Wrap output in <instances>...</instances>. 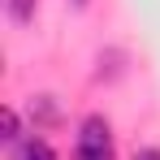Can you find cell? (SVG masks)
Listing matches in <instances>:
<instances>
[{
  "mask_svg": "<svg viewBox=\"0 0 160 160\" xmlns=\"http://www.w3.org/2000/svg\"><path fill=\"white\" fill-rule=\"evenodd\" d=\"M74 160H117L112 147V126L100 112H87L78 121V138H74Z\"/></svg>",
  "mask_w": 160,
  "mask_h": 160,
  "instance_id": "1",
  "label": "cell"
},
{
  "mask_svg": "<svg viewBox=\"0 0 160 160\" xmlns=\"http://www.w3.org/2000/svg\"><path fill=\"white\" fill-rule=\"evenodd\" d=\"M13 160H61L52 152V143L43 138V134H26L18 147H13Z\"/></svg>",
  "mask_w": 160,
  "mask_h": 160,
  "instance_id": "2",
  "label": "cell"
},
{
  "mask_svg": "<svg viewBox=\"0 0 160 160\" xmlns=\"http://www.w3.org/2000/svg\"><path fill=\"white\" fill-rule=\"evenodd\" d=\"M0 138L9 143V147H18L26 134H22V117L13 112V108H0Z\"/></svg>",
  "mask_w": 160,
  "mask_h": 160,
  "instance_id": "3",
  "label": "cell"
},
{
  "mask_svg": "<svg viewBox=\"0 0 160 160\" xmlns=\"http://www.w3.org/2000/svg\"><path fill=\"white\" fill-rule=\"evenodd\" d=\"M35 13H39V0H9V18H13L18 26H30Z\"/></svg>",
  "mask_w": 160,
  "mask_h": 160,
  "instance_id": "4",
  "label": "cell"
},
{
  "mask_svg": "<svg viewBox=\"0 0 160 160\" xmlns=\"http://www.w3.org/2000/svg\"><path fill=\"white\" fill-rule=\"evenodd\" d=\"M130 160H160V147H134Z\"/></svg>",
  "mask_w": 160,
  "mask_h": 160,
  "instance_id": "5",
  "label": "cell"
},
{
  "mask_svg": "<svg viewBox=\"0 0 160 160\" xmlns=\"http://www.w3.org/2000/svg\"><path fill=\"white\" fill-rule=\"evenodd\" d=\"M69 4H74V9H87V4H91V0H69Z\"/></svg>",
  "mask_w": 160,
  "mask_h": 160,
  "instance_id": "6",
  "label": "cell"
}]
</instances>
